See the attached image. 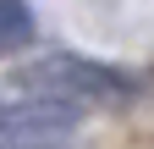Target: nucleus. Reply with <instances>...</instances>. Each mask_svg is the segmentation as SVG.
<instances>
[{
	"label": "nucleus",
	"mask_w": 154,
	"mask_h": 149,
	"mask_svg": "<svg viewBox=\"0 0 154 149\" xmlns=\"http://www.w3.org/2000/svg\"><path fill=\"white\" fill-rule=\"evenodd\" d=\"M83 110L28 100V94H0V149H61L66 133H77Z\"/></svg>",
	"instance_id": "obj_2"
},
{
	"label": "nucleus",
	"mask_w": 154,
	"mask_h": 149,
	"mask_svg": "<svg viewBox=\"0 0 154 149\" xmlns=\"http://www.w3.org/2000/svg\"><path fill=\"white\" fill-rule=\"evenodd\" d=\"M11 94L50 100V105H66V110H116V105H127L138 94V83L110 61L55 50V55H38V61L11 72Z\"/></svg>",
	"instance_id": "obj_1"
},
{
	"label": "nucleus",
	"mask_w": 154,
	"mask_h": 149,
	"mask_svg": "<svg viewBox=\"0 0 154 149\" xmlns=\"http://www.w3.org/2000/svg\"><path fill=\"white\" fill-rule=\"evenodd\" d=\"M28 39H33V11H28V0H0V55L22 50Z\"/></svg>",
	"instance_id": "obj_3"
}]
</instances>
